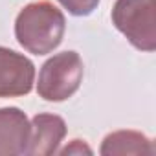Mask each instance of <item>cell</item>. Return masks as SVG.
<instances>
[{"label":"cell","mask_w":156,"mask_h":156,"mask_svg":"<svg viewBox=\"0 0 156 156\" xmlns=\"http://www.w3.org/2000/svg\"><path fill=\"white\" fill-rule=\"evenodd\" d=\"M62 31H64V19L61 11L48 2L26 8L17 20L19 42L26 50L37 55L53 50L61 42Z\"/></svg>","instance_id":"obj_1"},{"label":"cell","mask_w":156,"mask_h":156,"mask_svg":"<svg viewBox=\"0 0 156 156\" xmlns=\"http://www.w3.org/2000/svg\"><path fill=\"white\" fill-rule=\"evenodd\" d=\"M81 75L83 64L79 55L73 51H64L44 64L39 81V92L44 99L50 101L66 99L79 87Z\"/></svg>","instance_id":"obj_2"},{"label":"cell","mask_w":156,"mask_h":156,"mask_svg":"<svg viewBox=\"0 0 156 156\" xmlns=\"http://www.w3.org/2000/svg\"><path fill=\"white\" fill-rule=\"evenodd\" d=\"M114 22L138 48H154L152 0H119L114 9Z\"/></svg>","instance_id":"obj_3"},{"label":"cell","mask_w":156,"mask_h":156,"mask_svg":"<svg viewBox=\"0 0 156 156\" xmlns=\"http://www.w3.org/2000/svg\"><path fill=\"white\" fill-rule=\"evenodd\" d=\"M33 73V64L26 57L0 48V96L28 94Z\"/></svg>","instance_id":"obj_4"},{"label":"cell","mask_w":156,"mask_h":156,"mask_svg":"<svg viewBox=\"0 0 156 156\" xmlns=\"http://www.w3.org/2000/svg\"><path fill=\"white\" fill-rule=\"evenodd\" d=\"M73 15H88L99 0H61Z\"/></svg>","instance_id":"obj_5"}]
</instances>
